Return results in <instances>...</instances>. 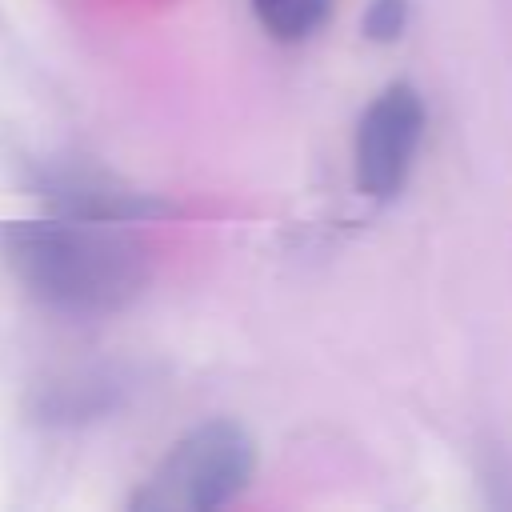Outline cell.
Returning a JSON list of instances; mask_svg holds the SVG:
<instances>
[{"label":"cell","instance_id":"cell-3","mask_svg":"<svg viewBox=\"0 0 512 512\" xmlns=\"http://www.w3.org/2000/svg\"><path fill=\"white\" fill-rule=\"evenodd\" d=\"M424 136V100L412 84H388L356 128V184L372 200H392L416 164Z\"/></svg>","mask_w":512,"mask_h":512},{"label":"cell","instance_id":"cell-2","mask_svg":"<svg viewBox=\"0 0 512 512\" xmlns=\"http://www.w3.org/2000/svg\"><path fill=\"white\" fill-rule=\"evenodd\" d=\"M256 468L252 436L232 420H208L180 436L148 484L132 496L144 512H212L232 504Z\"/></svg>","mask_w":512,"mask_h":512},{"label":"cell","instance_id":"cell-1","mask_svg":"<svg viewBox=\"0 0 512 512\" xmlns=\"http://www.w3.org/2000/svg\"><path fill=\"white\" fill-rule=\"evenodd\" d=\"M0 260L40 304L68 316L120 312L148 284V248L120 220L52 212L0 224Z\"/></svg>","mask_w":512,"mask_h":512},{"label":"cell","instance_id":"cell-6","mask_svg":"<svg viewBox=\"0 0 512 512\" xmlns=\"http://www.w3.org/2000/svg\"><path fill=\"white\" fill-rule=\"evenodd\" d=\"M408 20V0H372L364 12L368 40H396Z\"/></svg>","mask_w":512,"mask_h":512},{"label":"cell","instance_id":"cell-4","mask_svg":"<svg viewBox=\"0 0 512 512\" xmlns=\"http://www.w3.org/2000/svg\"><path fill=\"white\" fill-rule=\"evenodd\" d=\"M40 192L56 216L132 224V220H152V216L168 212V204H160L156 196L136 192L100 168H56L40 180Z\"/></svg>","mask_w":512,"mask_h":512},{"label":"cell","instance_id":"cell-5","mask_svg":"<svg viewBox=\"0 0 512 512\" xmlns=\"http://www.w3.org/2000/svg\"><path fill=\"white\" fill-rule=\"evenodd\" d=\"M252 12L276 40H308L324 28L332 0H252Z\"/></svg>","mask_w":512,"mask_h":512}]
</instances>
